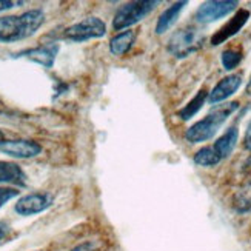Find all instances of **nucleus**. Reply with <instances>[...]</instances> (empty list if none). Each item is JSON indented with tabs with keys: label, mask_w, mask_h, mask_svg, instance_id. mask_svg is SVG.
Returning <instances> with one entry per match:
<instances>
[{
	"label": "nucleus",
	"mask_w": 251,
	"mask_h": 251,
	"mask_svg": "<svg viewBox=\"0 0 251 251\" xmlns=\"http://www.w3.org/2000/svg\"><path fill=\"white\" fill-rule=\"evenodd\" d=\"M245 148L251 151V122L247 128V133H245Z\"/></svg>",
	"instance_id": "nucleus-21"
},
{
	"label": "nucleus",
	"mask_w": 251,
	"mask_h": 251,
	"mask_svg": "<svg viewBox=\"0 0 251 251\" xmlns=\"http://www.w3.org/2000/svg\"><path fill=\"white\" fill-rule=\"evenodd\" d=\"M237 137H239V131L236 126H231L228 128L225 133L216 140V144L213 145L217 154L221 156V159H225L228 157L233 152L236 144H237Z\"/></svg>",
	"instance_id": "nucleus-14"
},
{
	"label": "nucleus",
	"mask_w": 251,
	"mask_h": 251,
	"mask_svg": "<svg viewBox=\"0 0 251 251\" xmlns=\"http://www.w3.org/2000/svg\"><path fill=\"white\" fill-rule=\"evenodd\" d=\"M26 176L17 163L0 160V183L25 185Z\"/></svg>",
	"instance_id": "nucleus-13"
},
{
	"label": "nucleus",
	"mask_w": 251,
	"mask_h": 251,
	"mask_svg": "<svg viewBox=\"0 0 251 251\" xmlns=\"http://www.w3.org/2000/svg\"><path fill=\"white\" fill-rule=\"evenodd\" d=\"M241 83H242V75H241V74L226 75V77H224V79L210 91V94H208V100H210V103L216 105V103H221V102L226 100L228 97L233 96V94L239 90V86H241Z\"/></svg>",
	"instance_id": "nucleus-10"
},
{
	"label": "nucleus",
	"mask_w": 251,
	"mask_h": 251,
	"mask_svg": "<svg viewBox=\"0 0 251 251\" xmlns=\"http://www.w3.org/2000/svg\"><path fill=\"white\" fill-rule=\"evenodd\" d=\"M3 234H5V233H3V228L0 226V241H2V239H3Z\"/></svg>",
	"instance_id": "nucleus-24"
},
{
	"label": "nucleus",
	"mask_w": 251,
	"mask_h": 251,
	"mask_svg": "<svg viewBox=\"0 0 251 251\" xmlns=\"http://www.w3.org/2000/svg\"><path fill=\"white\" fill-rule=\"evenodd\" d=\"M106 26L99 17H88L68 26L63 32V37L73 42H85L90 39H99L105 36Z\"/></svg>",
	"instance_id": "nucleus-5"
},
{
	"label": "nucleus",
	"mask_w": 251,
	"mask_h": 251,
	"mask_svg": "<svg viewBox=\"0 0 251 251\" xmlns=\"http://www.w3.org/2000/svg\"><path fill=\"white\" fill-rule=\"evenodd\" d=\"M24 2H11V0H0V11H5V9H9V8H14V6H19Z\"/></svg>",
	"instance_id": "nucleus-20"
},
{
	"label": "nucleus",
	"mask_w": 251,
	"mask_h": 251,
	"mask_svg": "<svg viewBox=\"0 0 251 251\" xmlns=\"http://www.w3.org/2000/svg\"><path fill=\"white\" fill-rule=\"evenodd\" d=\"M222 65H224V68L225 70H234L239 63H241L242 60V51L241 50H236V48H230V50H225L222 52Z\"/></svg>",
	"instance_id": "nucleus-18"
},
{
	"label": "nucleus",
	"mask_w": 251,
	"mask_h": 251,
	"mask_svg": "<svg viewBox=\"0 0 251 251\" xmlns=\"http://www.w3.org/2000/svg\"><path fill=\"white\" fill-rule=\"evenodd\" d=\"M185 6H187V2H176L163 11L159 16V20L156 24V34H163V32H167L174 24H176V20L179 19Z\"/></svg>",
	"instance_id": "nucleus-12"
},
{
	"label": "nucleus",
	"mask_w": 251,
	"mask_h": 251,
	"mask_svg": "<svg viewBox=\"0 0 251 251\" xmlns=\"http://www.w3.org/2000/svg\"><path fill=\"white\" fill-rule=\"evenodd\" d=\"M0 151L11 157L17 159H29L36 157L42 152V147L34 140L17 139V140H5L0 144Z\"/></svg>",
	"instance_id": "nucleus-7"
},
{
	"label": "nucleus",
	"mask_w": 251,
	"mask_h": 251,
	"mask_svg": "<svg viewBox=\"0 0 251 251\" xmlns=\"http://www.w3.org/2000/svg\"><path fill=\"white\" fill-rule=\"evenodd\" d=\"M45 14L42 9H29L20 16L0 17V42L11 43L32 36L42 26Z\"/></svg>",
	"instance_id": "nucleus-1"
},
{
	"label": "nucleus",
	"mask_w": 251,
	"mask_h": 251,
	"mask_svg": "<svg viewBox=\"0 0 251 251\" xmlns=\"http://www.w3.org/2000/svg\"><path fill=\"white\" fill-rule=\"evenodd\" d=\"M237 106H239V102H230V103H224V105L213 108L205 119L196 122L187 129L185 139H187L190 144H201V142L210 140L217 133V129L221 128V125L237 110Z\"/></svg>",
	"instance_id": "nucleus-2"
},
{
	"label": "nucleus",
	"mask_w": 251,
	"mask_h": 251,
	"mask_svg": "<svg viewBox=\"0 0 251 251\" xmlns=\"http://www.w3.org/2000/svg\"><path fill=\"white\" fill-rule=\"evenodd\" d=\"M159 2L156 0H137V2L125 3L122 8L117 9V13L113 20V28L116 31H122L136 25L137 22L145 19L152 9L157 6Z\"/></svg>",
	"instance_id": "nucleus-3"
},
{
	"label": "nucleus",
	"mask_w": 251,
	"mask_h": 251,
	"mask_svg": "<svg viewBox=\"0 0 251 251\" xmlns=\"http://www.w3.org/2000/svg\"><path fill=\"white\" fill-rule=\"evenodd\" d=\"M57 51H59V47L54 45V43H50V45H43V47H37L34 50H29V51H26L24 54H26L28 59L42 65V67L51 68L54 60H56Z\"/></svg>",
	"instance_id": "nucleus-11"
},
{
	"label": "nucleus",
	"mask_w": 251,
	"mask_h": 251,
	"mask_svg": "<svg viewBox=\"0 0 251 251\" xmlns=\"http://www.w3.org/2000/svg\"><path fill=\"white\" fill-rule=\"evenodd\" d=\"M248 19H250V11L239 9L237 13L230 20H228L224 26H221L214 32L213 37H211V45L217 47V45H221V43H224L225 40H228L230 37H233L234 34H237V32L245 26Z\"/></svg>",
	"instance_id": "nucleus-9"
},
{
	"label": "nucleus",
	"mask_w": 251,
	"mask_h": 251,
	"mask_svg": "<svg viewBox=\"0 0 251 251\" xmlns=\"http://www.w3.org/2000/svg\"><path fill=\"white\" fill-rule=\"evenodd\" d=\"M19 196V191L16 188H0V206H3L8 201L14 199Z\"/></svg>",
	"instance_id": "nucleus-19"
},
{
	"label": "nucleus",
	"mask_w": 251,
	"mask_h": 251,
	"mask_svg": "<svg viewBox=\"0 0 251 251\" xmlns=\"http://www.w3.org/2000/svg\"><path fill=\"white\" fill-rule=\"evenodd\" d=\"M0 105H2V103H0Z\"/></svg>",
	"instance_id": "nucleus-25"
},
{
	"label": "nucleus",
	"mask_w": 251,
	"mask_h": 251,
	"mask_svg": "<svg viewBox=\"0 0 251 251\" xmlns=\"http://www.w3.org/2000/svg\"><path fill=\"white\" fill-rule=\"evenodd\" d=\"M208 94H210V93L206 91V90H201L198 94H196V96L193 97V100H190V102L179 111V116H180L182 121H190V119L201 110L202 105L205 103V100L208 99Z\"/></svg>",
	"instance_id": "nucleus-16"
},
{
	"label": "nucleus",
	"mask_w": 251,
	"mask_h": 251,
	"mask_svg": "<svg viewBox=\"0 0 251 251\" xmlns=\"http://www.w3.org/2000/svg\"><path fill=\"white\" fill-rule=\"evenodd\" d=\"M203 42L201 31L194 26H185L176 31L168 42V51L177 59L187 57L191 52L198 51Z\"/></svg>",
	"instance_id": "nucleus-4"
},
{
	"label": "nucleus",
	"mask_w": 251,
	"mask_h": 251,
	"mask_svg": "<svg viewBox=\"0 0 251 251\" xmlns=\"http://www.w3.org/2000/svg\"><path fill=\"white\" fill-rule=\"evenodd\" d=\"M237 2L234 0H211L205 2L196 11V19L202 24H210V22L219 20L236 9Z\"/></svg>",
	"instance_id": "nucleus-6"
},
{
	"label": "nucleus",
	"mask_w": 251,
	"mask_h": 251,
	"mask_svg": "<svg viewBox=\"0 0 251 251\" xmlns=\"http://www.w3.org/2000/svg\"><path fill=\"white\" fill-rule=\"evenodd\" d=\"M134 40H136V32L133 29L119 32V34H116L110 40V51L114 56H124V54L128 52L129 48L134 45Z\"/></svg>",
	"instance_id": "nucleus-15"
},
{
	"label": "nucleus",
	"mask_w": 251,
	"mask_h": 251,
	"mask_svg": "<svg viewBox=\"0 0 251 251\" xmlns=\"http://www.w3.org/2000/svg\"><path fill=\"white\" fill-rule=\"evenodd\" d=\"M247 93L251 96V75H250V80H248V83H247Z\"/></svg>",
	"instance_id": "nucleus-22"
},
{
	"label": "nucleus",
	"mask_w": 251,
	"mask_h": 251,
	"mask_svg": "<svg viewBox=\"0 0 251 251\" xmlns=\"http://www.w3.org/2000/svg\"><path fill=\"white\" fill-rule=\"evenodd\" d=\"M52 203V196L48 193H32L20 198L16 203V211L20 216H32L45 211Z\"/></svg>",
	"instance_id": "nucleus-8"
},
{
	"label": "nucleus",
	"mask_w": 251,
	"mask_h": 251,
	"mask_svg": "<svg viewBox=\"0 0 251 251\" xmlns=\"http://www.w3.org/2000/svg\"><path fill=\"white\" fill-rule=\"evenodd\" d=\"M222 159L221 156L217 154L214 147H205V148H201L198 152L194 154V162L198 163L201 167H214L217 165Z\"/></svg>",
	"instance_id": "nucleus-17"
},
{
	"label": "nucleus",
	"mask_w": 251,
	"mask_h": 251,
	"mask_svg": "<svg viewBox=\"0 0 251 251\" xmlns=\"http://www.w3.org/2000/svg\"><path fill=\"white\" fill-rule=\"evenodd\" d=\"M2 142H5V136L2 133V129H0V144H2Z\"/></svg>",
	"instance_id": "nucleus-23"
}]
</instances>
